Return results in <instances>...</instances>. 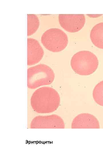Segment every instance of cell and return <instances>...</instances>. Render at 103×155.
<instances>
[{
    "instance_id": "6da1fadb",
    "label": "cell",
    "mask_w": 103,
    "mask_h": 155,
    "mask_svg": "<svg viewBox=\"0 0 103 155\" xmlns=\"http://www.w3.org/2000/svg\"><path fill=\"white\" fill-rule=\"evenodd\" d=\"M60 102V97L57 91L53 88L47 86L36 90L31 99V104L34 110L47 113L56 110Z\"/></svg>"
},
{
    "instance_id": "7a4b0ae2",
    "label": "cell",
    "mask_w": 103,
    "mask_h": 155,
    "mask_svg": "<svg viewBox=\"0 0 103 155\" xmlns=\"http://www.w3.org/2000/svg\"><path fill=\"white\" fill-rule=\"evenodd\" d=\"M70 64L72 69L76 73L81 75H88L96 70L98 61L96 56L92 52L81 51L73 55Z\"/></svg>"
},
{
    "instance_id": "3957f363",
    "label": "cell",
    "mask_w": 103,
    "mask_h": 155,
    "mask_svg": "<svg viewBox=\"0 0 103 155\" xmlns=\"http://www.w3.org/2000/svg\"><path fill=\"white\" fill-rule=\"evenodd\" d=\"M55 74L48 66L40 64L29 68L27 70V86L34 89L44 85H49L53 82Z\"/></svg>"
},
{
    "instance_id": "277c9868",
    "label": "cell",
    "mask_w": 103,
    "mask_h": 155,
    "mask_svg": "<svg viewBox=\"0 0 103 155\" xmlns=\"http://www.w3.org/2000/svg\"><path fill=\"white\" fill-rule=\"evenodd\" d=\"M43 45L48 50L58 52L64 50L68 44L67 34L62 30L56 28L49 29L45 31L41 39Z\"/></svg>"
},
{
    "instance_id": "5b68a950",
    "label": "cell",
    "mask_w": 103,
    "mask_h": 155,
    "mask_svg": "<svg viewBox=\"0 0 103 155\" xmlns=\"http://www.w3.org/2000/svg\"><path fill=\"white\" fill-rule=\"evenodd\" d=\"M58 20L61 26L66 31L71 33L80 30L86 22L85 17L83 14L59 15Z\"/></svg>"
},
{
    "instance_id": "8992f818",
    "label": "cell",
    "mask_w": 103,
    "mask_h": 155,
    "mask_svg": "<svg viewBox=\"0 0 103 155\" xmlns=\"http://www.w3.org/2000/svg\"><path fill=\"white\" fill-rule=\"evenodd\" d=\"M72 129H98L100 125L98 120L94 115L82 113L76 116L71 123Z\"/></svg>"
},
{
    "instance_id": "52a82bcc",
    "label": "cell",
    "mask_w": 103,
    "mask_h": 155,
    "mask_svg": "<svg viewBox=\"0 0 103 155\" xmlns=\"http://www.w3.org/2000/svg\"><path fill=\"white\" fill-rule=\"evenodd\" d=\"M27 65L31 66L39 62L42 58L44 51L38 41L34 38L27 39Z\"/></svg>"
},
{
    "instance_id": "ba28073f",
    "label": "cell",
    "mask_w": 103,
    "mask_h": 155,
    "mask_svg": "<svg viewBox=\"0 0 103 155\" xmlns=\"http://www.w3.org/2000/svg\"><path fill=\"white\" fill-rule=\"evenodd\" d=\"M90 37L92 42L95 46L103 49V22L96 24L93 28Z\"/></svg>"
},
{
    "instance_id": "9c48e42d",
    "label": "cell",
    "mask_w": 103,
    "mask_h": 155,
    "mask_svg": "<svg viewBox=\"0 0 103 155\" xmlns=\"http://www.w3.org/2000/svg\"><path fill=\"white\" fill-rule=\"evenodd\" d=\"M27 36H29L37 30L39 26V21L37 16L35 14L27 15Z\"/></svg>"
},
{
    "instance_id": "30bf717a",
    "label": "cell",
    "mask_w": 103,
    "mask_h": 155,
    "mask_svg": "<svg viewBox=\"0 0 103 155\" xmlns=\"http://www.w3.org/2000/svg\"><path fill=\"white\" fill-rule=\"evenodd\" d=\"M92 96L95 102L103 106V80L95 86L93 91Z\"/></svg>"
}]
</instances>
